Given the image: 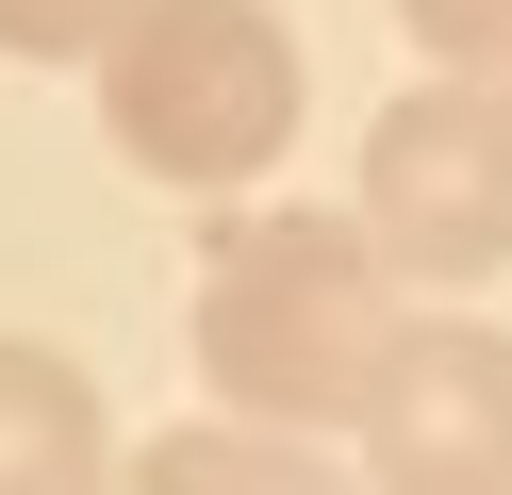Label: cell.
Returning <instances> with one entry per match:
<instances>
[{
	"instance_id": "6da1fadb",
	"label": "cell",
	"mask_w": 512,
	"mask_h": 495,
	"mask_svg": "<svg viewBox=\"0 0 512 495\" xmlns=\"http://www.w3.org/2000/svg\"><path fill=\"white\" fill-rule=\"evenodd\" d=\"M380 330H397V264L364 248V215H248L199 264V363H215L232 413L347 429Z\"/></svg>"
},
{
	"instance_id": "7a4b0ae2",
	"label": "cell",
	"mask_w": 512,
	"mask_h": 495,
	"mask_svg": "<svg viewBox=\"0 0 512 495\" xmlns=\"http://www.w3.org/2000/svg\"><path fill=\"white\" fill-rule=\"evenodd\" d=\"M100 116L149 182L232 198L298 149V33L265 0H133L100 33Z\"/></svg>"
},
{
	"instance_id": "3957f363",
	"label": "cell",
	"mask_w": 512,
	"mask_h": 495,
	"mask_svg": "<svg viewBox=\"0 0 512 495\" xmlns=\"http://www.w3.org/2000/svg\"><path fill=\"white\" fill-rule=\"evenodd\" d=\"M364 248L397 281H496L512 264V66H446L364 132Z\"/></svg>"
},
{
	"instance_id": "277c9868",
	"label": "cell",
	"mask_w": 512,
	"mask_h": 495,
	"mask_svg": "<svg viewBox=\"0 0 512 495\" xmlns=\"http://www.w3.org/2000/svg\"><path fill=\"white\" fill-rule=\"evenodd\" d=\"M347 446L397 495H512V330L479 314H397L347 396Z\"/></svg>"
},
{
	"instance_id": "5b68a950",
	"label": "cell",
	"mask_w": 512,
	"mask_h": 495,
	"mask_svg": "<svg viewBox=\"0 0 512 495\" xmlns=\"http://www.w3.org/2000/svg\"><path fill=\"white\" fill-rule=\"evenodd\" d=\"M100 462H116V413H100V380L0 330V495H67V479H100Z\"/></svg>"
},
{
	"instance_id": "8992f818",
	"label": "cell",
	"mask_w": 512,
	"mask_h": 495,
	"mask_svg": "<svg viewBox=\"0 0 512 495\" xmlns=\"http://www.w3.org/2000/svg\"><path fill=\"white\" fill-rule=\"evenodd\" d=\"M133 479H232V495H314L331 479V429H281V413H232V396H215V413H182V429H149L133 446Z\"/></svg>"
},
{
	"instance_id": "52a82bcc",
	"label": "cell",
	"mask_w": 512,
	"mask_h": 495,
	"mask_svg": "<svg viewBox=\"0 0 512 495\" xmlns=\"http://www.w3.org/2000/svg\"><path fill=\"white\" fill-rule=\"evenodd\" d=\"M116 17H133V0H0V50H17V66H83Z\"/></svg>"
},
{
	"instance_id": "ba28073f",
	"label": "cell",
	"mask_w": 512,
	"mask_h": 495,
	"mask_svg": "<svg viewBox=\"0 0 512 495\" xmlns=\"http://www.w3.org/2000/svg\"><path fill=\"white\" fill-rule=\"evenodd\" d=\"M430 66H512V0H397Z\"/></svg>"
}]
</instances>
